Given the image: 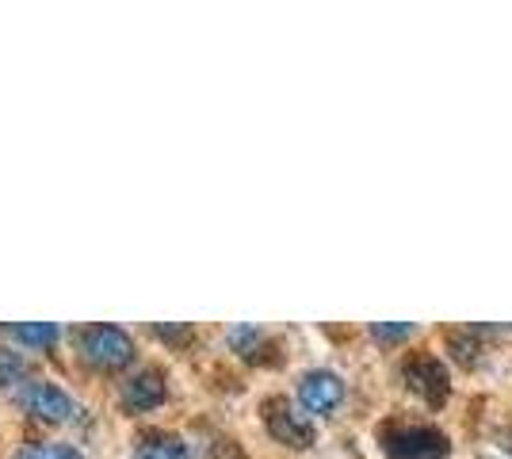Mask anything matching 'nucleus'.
<instances>
[{"label":"nucleus","mask_w":512,"mask_h":459,"mask_svg":"<svg viewBox=\"0 0 512 459\" xmlns=\"http://www.w3.org/2000/svg\"><path fill=\"white\" fill-rule=\"evenodd\" d=\"M371 333L379 341H406V337H413V326H375Z\"/></svg>","instance_id":"obj_12"},{"label":"nucleus","mask_w":512,"mask_h":459,"mask_svg":"<svg viewBox=\"0 0 512 459\" xmlns=\"http://www.w3.org/2000/svg\"><path fill=\"white\" fill-rule=\"evenodd\" d=\"M299 398H302V406H306L310 414H333V410L341 406V398H344L341 375H333V372H310V375H302Z\"/></svg>","instance_id":"obj_6"},{"label":"nucleus","mask_w":512,"mask_h":459,"mask_svg":"<svg viewBox=\"0 0 512 459\" xmlns=\"http://www.w3.org/2000/svg\"><path fill=\"white\" fill-rule=\"evenodd\" d=\"M406 379H409V387L421 394L425 402H432V406H440V402L448 398V368H444L436 356H428V352L409 356Z\"/></svg>","instance_id":"obj_5"},{"label":"nucleus","mask_w":512,"mask_h":459,"mask_svg":"<svg viewBox=\"0 0 512 459\" xmlns=\"http://www.w3.org/2000/svg\"><path fill=\"white\" fill-rule=\"evenodd\" d=\"M134 459H192V448L180 437H172V433H153V437L138 444Z\"/></svg>","instance_id":"obj_8"},{"label":"nucleus","mask_w":512,"mask_h":459,"mask_svg":"<svg viewBox=\"0 0 512 459\" xmlns=\"http://www.w3.org/2000/svg\"><path fill=\"white\" fill-rule=\"evenodd\" d=\"M16 402L23 406V414L39 417V421H50V425L77 417V402H73V394H65L58 383H46V379H31V383H23L20 391H16Z\"/></svg>","instance_id":"obj_2"},{"label":"nucleus","mask_w":512,"mask_h":459,"mask_svg":"<svg viewBox=\"0 0 512 459\" xmlns=\"http://www.w3.org/2000/svg\"><path fill=\"white\" fill-rule=\"evenodd\" d=\"M383 448L390 459H448V437L428 425H409V429H390L383 437Z\"/></svg>","instance_id":"obj_3"},{"label":"nucleus","mask_w":512,"mask_h":459,"mask_svg":"<svg viewBox=\"0 0 512 459\" xmlns=\"http://www.w3.org/2000/svg\"><path fill=\"white\" fill-rule=\"evenodd\" d=\"M81 352H85V360L92 368L119 372L134 360V341L119 326H88L81 333Z\"/></svg>","instance_id":"obj_1"},{"label":"nucleus","mask_w":512,"mask_h":459,"mask_svg":"<svg viewBox=\"0 0 512 459\" xmlns=\"http://www.w3.org/2000/svg\"><path fill=\"white\" fill-rule=\"evenodd\" d=\"M27 372V360H23V352L8 349V345H0V387H12L20 375Z\"/></svg>","instance_id":"obj_11"},{"label":"nucleus","mask_w":512,"mask_h":459,"mask_svg":"<svg viewBox=\"0 0 512 459\" xmlns=\"http://www.w3.org/2000/svg\"><path fill=\"white\" fill-rule=\"evenodd\" d=\"M264 421H268V433L287 448H310L314 444V425L302 414H295V406L287 398H272L264 406Z\"/></svg>","instance_id":"obj_4"},{"label":"nucleus","mask_w":512,"mask_h":459,"mask_svg":"<svg viewBox=\"0 0 512 459\" xmlns=\"http://www.w3.org/2000/svg\"><path fill=\"white\" fill-rule=\"evenodd\" d=\"M4 333L12 337V341H23V345H54L58 337H62V329L54 326V322H20V326H4Z\"/></svg>","instance_id":"obj_9"},{"label":"nucleus","mask_w":512,"mask_h":459,"mask_svg":"<svg viewBox=\"0 0 512 459\" xmlns=\"http://www.w3.org/2000/svg\"><path fill=\"white\" fill-rule=\"evenodd\" d=\"M165 394H169L165 375L146 368V372L130 375L127 383H123V406H127V410H153V406L165 402Z\"/></svg>","instance_id":"obj_7"},{"label":"nucleus","mask_w":512,"mask_h":459,"mask_svg":"<svg viewBox=\"0 0 512 459\" xmlns=\"http://www.w3.org/2000/svg\"><path fill=\"white\" fill-rule=\"evenodd\" d=\"M16 459H85L73 444H62V440H46V444H27Z\"/></svg>","instance_id":"obj_10"}]
</instances>
